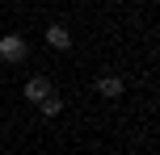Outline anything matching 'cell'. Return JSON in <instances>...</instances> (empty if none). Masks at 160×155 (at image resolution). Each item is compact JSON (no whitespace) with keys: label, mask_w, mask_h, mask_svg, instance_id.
<instances>
[{"label":"cell","mask_w":160,"mask_h":155,"mask_svg":"<svg viewBox=\"0 0 160 155\" xmlns=\"http://www.w3.org/2000/svg\"><path fill=\"white\" fill-rule=\"evenodd\" d=\"M97 92H101L105 101H118L122 92H127V80H122V75H101V80H97Z\"/></svg>","instance_id":"cell-2"},{"label":"cell","mask_w":160,"mask_h":155,"mask_svg":"<svg viewBox=\"0 0 160 155\" xmlns=\"http://www.w3.org/2000/svg\"><path fill=\"white\" fill-rule=\"evenodd\" d=\"M47 46H51V50H68V46H72L68 25H51V30H47Z\"/></svg>","instance_id":"cell-3"},{"label":"cell","mask_w":160,"mask_h":155,"mask_svg":"<svg viewBox=\"0 0 160 155\" xmlns=\"http://www.w3.org/2000/svg\"><path fill=\"white\" fill-rule=\"evenodd\" d=\"M25 101H34V105H38V101L42 97H47V92H51V80H42V75H34V80H25Z\"/></svg>","instance_id":"cell-4"},{"label":"cell","mask_w":160,"mask_h":155,"mask_svg":"<svg viewBox=\"0 0 160 155\" xmlns=\"http://www.w3.org/2000/svg\"><path fill=\"white\" fill-rule=\"evenodd\" d=\"M25 55H30V46H25L21 34H4V38H0V59H4V63H21Z\"/></svg>","instance_id":"cell-1"},{"label":"cell","mask_w":160,"mask_h":155,"mask_svg":"<svg viewBox=\"0 0 160 155\" xmlns=\"http://www.w3.org/2000/svg\"><path fill=\"white\" fill-rule=\"evenodd\" d=\"M38 109H42V117H59V113H63V101H59L55 92H47V97L38 101Z\"/></svg>","instance_id":"cell-5"}]
</instances>
